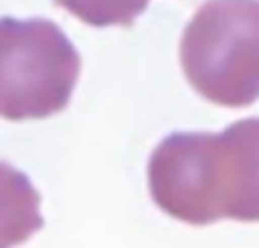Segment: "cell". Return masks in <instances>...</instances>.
<instances>
[{"mask_svg":"<svg viewBox=\"0 0 259 248\" xmlns=\"http://www.w3.org/2000/svg\"><path fill=\"white\" fill-rule=\"evenodd\" d=\"M180 66L205 100L248 107L259 98V0H207L180 39Z\"/></svg>","mask_w":259,"mask_h":248,"instance_id":"6da1fadb","label":"cell"},{"mask_svg":"<svg viewBox=\"0 0 259 248\" xmlns=\"http://www.w3.org/2000/svg\"><path fill=\"white\" fill-rule=\"evenodd\" d=\"M80 68V53L53 21L0 16V118L34 121L66 109Z\"/></svg>","mask_w":259,"mask_h":248,"instance_id":"7a4b0ae2","label":"cell"},{"mask_svg":"<svg viewBox=\"0 0 259 248\" xmlns=\"http://www.w3.org/2000/svg\"><path fill=\"white\" fill-rule=\"evenodd\" d=\"M207 217L259 221V118H241L207 132Z\"/></svg>","mask_w":259,"mask_h":248,"instance_id":"3957f363","label":"cell"},{"mask_svg":"<svg viewBox=\"0 0 259 248\" xmlns=\"http://www.w3.org/2000/svg\"><path fill=\"white\" fill-rule=\"evenodd\" d=\"M41 196L23 171L0 162V248L25 244L44 228Z\"/></svg>","mask_w":259,"mask_h":248,"instance_id":"277c9868","label":"cell"},{"mask_svg":"<svg viewBox=\"0 0 259 248\" xmlns=\"http://www.w3.org/2000/svg\"><path fill=\"white\" fill-rule=\"evenodd\" d=\"M55 5L87 25L130 27L148 9L150 0H55Z\"/></svg>","mask_w":259,"mask_h":248,"instance_id":"5b68a950","label":"cell"}]
</instances>
